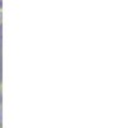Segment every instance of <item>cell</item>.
Here are the masks:
<instances>
[{
  "mask_svg": "<svg viewBox=\"0 0 115 128\" xmlns=\"http://www.w3.org/2000/svg\"><path fill=\"white\" fill-rule=\"evenodd\" d=\"M0 109H1V106H0Z\"/></svg>",
  "mask_w": 115,
  "mask_h": 128,
  "instance_id": "obj_3",
  "label": "cell"
},
{
  "mask_svg": "<svg viewBox=\"0 0 115 128\" xmlns=\"http://www.w3.org/2000/svg\"><path fill=\"white\" fill-rule=\"evenodd\" d=\"M0 12H3V0H0Z\"/></svg>",
  "mask_w": 115,
  "mask_h": 128,
  "instance_id": "obj_2",
  "label": "cell"
},
{
  "mask_svg": "<svg viewBox=\"0 0 115 128\" xmlns=\"http://www.w3.org/2000/svg\"><path fill=\"white\" fill-rule=\"evenodd\" d=\"M0 128H1V127H0Z\"/></svg>",
  "mask_w": 115,
  "mask_h": 128,
  "instance_id": "obj_4",
  "label": "cell"
},
{
  "mask_svg": "<svg viewBox=\"0 0 115 128\" xmlns=\"http://www.w3.org/2000/svg\"><path fill=\"white\" fill-rule=\"evenodd\" d=\"M3 23V12H0V24Z\"/></svg>",
  "mask_w": 115,
  "mask_h": 128,
  "instance_id": "obj_1",
  "label": "cell"
}]
</instances>
